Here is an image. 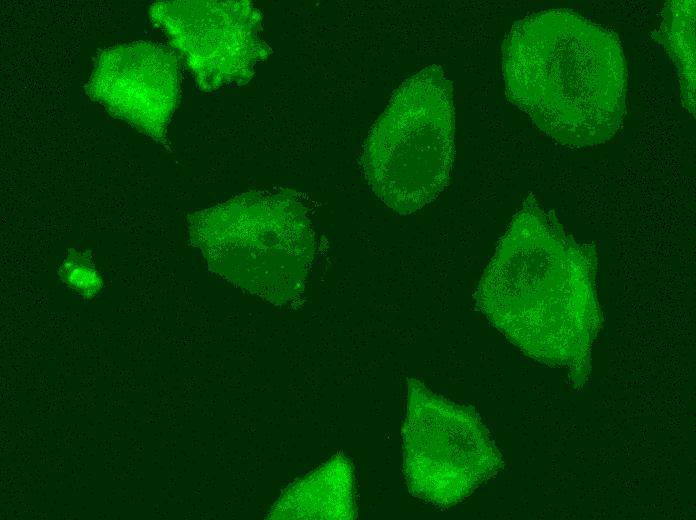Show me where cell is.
Masks as SVG:
<instances>
[{
  "label": "cell",
  "mask_w": 696,
  "mask_h": 520,
  "mask_svg": "<svg viewBox=\"0 0 696 520\" xmlns=\"http://www.w3.org/2000/svg\"><path fill=\"white\" fill-rule=\"evenodd\" d=\"M595 264L529 196L481 277L476 305L527 356L582 379L600 324Z\"/></svg>",
  "instance_id": "cell-1"
},
{
  "label": "cell",
  "mask_w": 696,
  "mask_h": 520,
  "mask_svg": "<svg viewBox=\"0 0 696 520\" xmlns=\"http://www.w3.org/2000/svg\"><path fill=\"white\" fill-rule=\"evenodd\" d=\"M510 102L556 142L597 146L622 126L627 69L617 35L569 9L518 20L502 46Z\"/></svg>",
  "instance_id": "cell-2"
},
{
  "label": "cell",
  "mask_w": 696,
  "mask_h": 520,
  "mask_svg": "<svg viewBox=\"0 0 696 520\" xmlns=\"http://www.w3.org/2000/svg\"><path fill=\"white\" fill-rule=\"evenodd\" d=\"M453 89L439 65L423 67L393 92L364 145L375 194L399 214L429 204L449 182L455 157Z\"/></svg>",
  "instance_id": "cell-3"
},
{
  "label": "cell",
  "mask_w": 696,
  "mask_h": 520,
  "mask_svg": "<svg viewBox=\"0 0 696 520\" xmlns=\"http://www.w3.org/2000/svg\"><path fill=\"white\" fill-rule=\"evenodd\" d=\"M402 443L409 492L442 509L462 502L502 465L474 409L448 401L412 378L407 381Z\"/></svg>",
  "instance_id": "cell-4"
},
{
  "label": "cell",
  "mask_w": 696,
  "mask_h": 520,
  "mask_svg": "<svg viewBox=\"0 0 696 520\" xmlns=\"http://www.w3.org/2000/svg\"><path fill=\"white\" fill-rule=\"evenodd\" d=\"M157 19L205 88L243 85L271 53L261 14L249 1H173Z\"/></svg>",
  "instance_id": "cell-5"
},
{
  "label": "cell",
  "mask_w": 696,
  "mask_h": 520,
  "mask_svg": "<svg viewBox=\"0 0 696 520\" xmlns=\"http://www.w3.org/2000/svg\"><path fill=\"white\" fill-rule=\"evenodd\" d=\"M215 240L237 262V277L303 280L313 255L304 208L286 194L249 193L207 213Z\"/></svg>",
  "instance_id": "cell-6"
},
{
  "label": "cell",
  "mask_w": 696,
  "mask_h": 520,
  "mask_svg": "<svg viewBox=\"0 0 696 520\" xmlns=\"http://www.w3.org/2000/svg\"><path fill=\"white\" fill-rule=\"evenodd\" d=\"M662 23L653 32L678 69L683 106L695 115V1L665 3Z\"/></svg>",
  "instance_id": "cell-7"
},
{
  "label": "cell",
  "mask_w": 696,
  "mask_h": 520,
  "mask_svg": "<svg viewBox=\"0 0 696 520\" xmlns=\"http://www.w3.org/2000/svg\"><path fill=\"white\" fill-rule=\"evenodd\" d=\"M69 282L82 293L93 294L99 287V281L91 269L79 265L70 270Z\"/></svg>",
  "instance_id": "cell-8"
}]
</instances>
